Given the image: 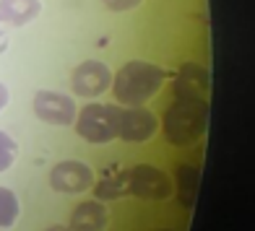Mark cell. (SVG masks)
Here are the masks:
<instances>
[{"mask_svg":"<svg viewBox=\"0 0 255 231\" xmlns=\"http://www.w3.org/2000/svg\"><path fill=\"white\" fill-rule=\"evenodd\" d=\"M161 128L172 146H190L201 141L208 128V101L203 96H175L164 112Z\"/></svg>","mask_w":255,"mask_h":231,"instance_id":"cell-1","label":"cell"},{"mask_svg":"<svg viewBox=\"0 0 255 231\" xmlns=\"http://www.w3.org/2000/svg\"><path fill=\"white\" fill-rule=\"evenodd\" d=\"M161 83H164V73L156 65L143 60H130L115 76L112 91H115V99L125 104V107H141L161 88Z\"/></svg>","mask_w":255,"mask_h":231,"instance_id":"cell-2","label":"cell"},{"mask_svg":"<svg viewBox=\"0 0 255 231\" xmlns=\"http://www.w3.org/2000/svg\"><path fill=\"white\" fill-rule=\"evenodd\" d=\"M118 104H86L76 120L78 135L89 143H110L115 138V125H118Z\"/></svg>","mask_w":255,"mask_h":231,"instance_id":"cell-3","label":"cell"},{"mask_svg":"<svg viewBox=\"0 0 255 231\" xmlns=\"http://www.w3.org/2000/svg\"><path fill=\"white\" fill-rule=\"evenodd\" d=\"M128 174V192L143 200H167L172 195V179L167 171L151 164H138L125 171Z\"/></svg>","mask_w":255,"mask_h":231,"instance_id":"cell-4","label":"cell"},{"mask_svg":"<svg viewBox=\"0 0 255 231\" xmlns=\"http://www.w3.org/2000/svg\"><path fill=\"white\" fill-rule=\"evenodd\" d=\"M159 128L156 117L143 107H120L118 109V125H115V135H120L128 143H143L148 141Z\"/></svg>","mask_w":255,"mask_h":231,"instance_id":"cell-5","label":"cell"},{"mask_svg":"<svg viewBox=\"0 0 255 231\" xmlns=\"http://www.w3.org/2000/svg\"><path fill=\"white\" fill-rule=\"evenodd\" d=\"M34 114L47 125H73L76 122V104L71 96L57 91H37L34 94Z\"/></svg>","mask_w":255,"mask_h":231,"instance_id":"cell-6","label":"cell"},{"mask_svg":"<svg viewBox=\"0 0 255 231\" xmlns=\"http://www.w3.org/2000/svg\"><path fill=\"white\" fill-rule=\"evenodd\" d=\"M110 83H112V71L99 60L81 63L71 78V86L78 96H99L110 88Z\"/></svg>","mask_w":255,"mask_h":231,"instance_id":"cell-7","label":"cell"},{"mask_svg":"<svg viewBox=\"0 0 255 231\" xmlns=\"http://www.w3.org/2000/svg\"><path fill=\"white\" fill-rule=\"evenodd\" d=\"M94 184V174L84 161H63L50 171V187L57 192H84Z\"/></svg>","mask_w":255,"mask_h":231,"instance_id":"cell-8","label":"cell"},{"mask_svg":"<svg viewBox=\"0 0 255 231\" xmlns=\"http://www.w3.org/2000/svg\"><path fill=\"white\" fill-rule=\"evenodd\" d=\"M208 86H211V78H208L206 68L198 63H185L175 78V96H203L206 99Z\"/></svg>","mask_w":255,"mask_h":231,"instance_id":"cell-9","label":"cell"},{"mask_svg":"<svg viewBox=\"0 0 255 231\" xmlns=\"http://www.w3.org/2000/svg\"><path fill=\"white\" fill-rule=\"evenodd\" d=\"M107 229V208L99 200L76 205L71 216V231H104Z\"/></svg>","mask_w":255,"mask_h":231,"instance_id":"cell-10","label":"cell"},{"mask_svg":"<svg viewBox=\"0 0 255 231\" xmlns=\"http://www.w3.org/2000/svg\"><path fill=\"white\" fill-rule=\"evenodd\" d=\"M42 13L39 0H0V16L5 24L24 26Z\"/></svg>","mask_w":255,"mask_h":231,"instance_id":"cell-11","label":"cell"},{"mask_svg":"<svg viewBox=\"0 0 255 231\" xmlns=\"http://www.w3.org/2000/svg\"><path fill=\"white\" fill-rule=\"evenodd\" d=\"M177 184H180L182 203L190 208L193 200H195V192H198V184H201V171L190 164H180L177 166Z\"/></svg>","mask_w":255,"mask_h":231,"instance_id":"cell-12","label":"cell"},{"mask_svg":"<svg viewBox=\"0 0 255 231\" xmlns=\"http://www.w3.org/2000/svg\"><path fill=\"white\" fill-rule=\"evenodd\" d=\"M97 200H112L118 195H125L128 192V174L125 171H118V174H110L97 182Z\"/></svg>","mask_w":255,"mask_h":231,"instance_id":"cell-13","label":"cell"},{"mask_svg":"<svg viewBox=\"0 0 255 231\" xmlns=\"http://www.w3.org/2000/svg\"><path fill=\"white\" fill-rule=\"evenodd\" d=\"M18 218V198L8 187H0V229L13 226Z\"/></svg>","mask_w":255,"mask_h":231,"instance_id":"cell-14","label":"cell"},{"mask_svg":"<svg viewBox=\"0 0 255 231\" xmlns=\"http://www.w3.org/2000/svg\"><path fill=\"white\" fill-rule=\"evenodd\" d=\"M18 156V143L8 133L0 130V171H5L13 166V161Z\"/></svg>","mask_w":255,"mask_h":231,"instance_id":"cell-15","label":"cell"},{"mask_svg":"<svg viewBox=\"0 0 255 231\" xmlns=\"http://www.w3.org/2000/svg\"><path fill=\"white\" fill-rule=\"evenodd\" d=\"M143 0H104V5H107L110 10H118V13H123V10H130V8H138Z\"/></svg>","mask_w":255,"mask_h":231,"instance_id":"cell-16","label":"cell"},{"mask_svg":"<svg viewBox=\"0 0 255 231\" xmlns=\"http://www.w3.org/2000/svg\"><path fill=\"white\" fill-rule=\"evenodd\" d=\"M5 104H8V88H5L3 83H0V109H3Z\"/></svg>","mask_w":255,"mask_h":231,"instance_id":"cell-17","label":"cell"},{"mask_svg":"<svg viewBox=\"0 0 255 231\" xmlns=\"http://www.w3.org/2000/svg\"><path fill=\"white\" fill-rule=\"evenodd\" d=\"M44 231H71V226H50V229H44Z\"/></svg>","mask_w":255,"mask_h":231,"instance_id":"cell-18","label":"cell"},{"mask_svg":"<svg viewBox=\"0 0 255 231\" xmlns=\"http://www.w3.org/2000/svg\"><path fill=\"white\" fill-rule=\"evenodd\" d=\"M3 24H5V21H3V16H0V37H3Z\"/></svg>","mask_w":255,"mask_h":231,"instance_id":"cell-19","label":"cell"}]
</instances>
